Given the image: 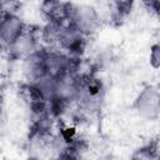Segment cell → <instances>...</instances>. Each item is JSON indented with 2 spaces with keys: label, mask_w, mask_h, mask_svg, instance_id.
Instances as JSON below:
<instances>
[{
  "label": "cell",
  "mask_w": 160,
  "mask_h": 160,
  "mask_svg": "<svg viewBox=\"0 0 160 160\" xmlns=\"http://www.w3.org/2000/svg\"><path fill=\"white\" fill-rule=\"evenodd\" d=\"M82 81L75 72L66 74L54 80L50 104L54 108H65L74 101H78L81 94Z\"/></svg>",
  "instance_id": "1"
},
{
  "label": "cell",
  "mask_w": 160,
  "mask_h": 160,
  "mask_svg": "<svg viewBox=\"0 0 160 160\" xmlns=\"http://www.w3.org/2000/svg\"><path fill=\"white\" fill-rule=\"evenodd\" d=\"M136 114L145 120H158L160 114V95L156 86L146 85L135 98L132 104Z\"/></svg>",
  "instance_id": "3"
},
{
  "label": "cell",
  "mask_w": 160,
  "mask_h": 160,
  "mask_svg": "<svg viewBox=\"0 0 160 160\" xmlns=\"http://www.w3.org/2000/svg\"><path fill=\"white\" fill-rule=\"evenodd\" d=\"M45 75L56 80L66 74L75 72L72 59L60 51H44Z\"/></svg>",
  "instance_id": "4"
},
{
  "label": "cell",
  "mask_w": 160,
  "mask_h": 160,
  "mask_svg": "<svg viewBox=\"0 0 160 160\" xmlns=\"http://www.w3.org/2000/svg\"><path fill=\"white\" fill-rule=\"evenodd\" d=\"M0 110H1V99H0Z\"/></svg>",
  "instance_id": "10"
},
{
  "label": "cell",
  "mask_w": 160,
  "mask_h": 160,
  "mask_svg": "<svg viewBox=\"0 0 160 160\" xmlns=\"http://www.w3.org/2000/svg\"><path fill=\"white\" fill-rule=\"evenodd\" d=\"M144 2L150 10L158 12V10H159V0H144Z\"/></svg>",
  "instance_id": "9"
},
{
  "label": "cell",
  "mask_w": 160,
  "mask_h": 160,
  "mask_svg": "<svg viewBox=\"0 0 160 160\" xmlns=\"http://www.w3.org/2000/svg\"><path fill=\"white\" fill-rule=\"evenodd\" d=\"M24 32L25 24L18 15L6 11L0 16V45H11Z\"/></svg>",
  "instance_id": "5"
},
{
  "label": "cell",
  "mask_w": 160,
  "mask_h": 160,
  "mask_svg": "<svg viewBox=\"0 0 160 160\" xmlns=\"http://www.w3.org/2000/svg\"><path fill=\"white\" fill-rule=\"evenodd\" d=\"M8 48L10 50V54L14 58H22V59H25L28 55H30V54H32L34 51L38 50L36 41H35L34 36L30 32H28L26 30L22 35H20Z\"/></svg>",
  "instance_id": "7"
},
{
  "label": "cell",
  "mask_w": 160,
  "mask_h": 160,
  "mask_svg": "<svg viewBox=\"0 0 160 160\" xmlns=\"http://www.w3.org/2000/svg\"><path fill=\"white\" fill-rule=\"evenodd\" d=\"M150 65L154 69H158L160 65V46L159 44H154L150 50Z\"/></svg>",
  "instance_id": "8"
},
{
  "label": "cell",
  "mask_w": 160,
  "mask_h": 160,
  "mask_svg": "<svg viewBox=\"0 0 160 160\" xmlns=\"http://www.w3.org/2000/svg\"><path fill=\"white\" fill-rule=\"evenodd\" d=\"M24 71L29 82L36 81L38 79L45 76L44 66V51L36 50L24 59Z\"/></svg>",
  "instance_id": "6"
},
{
  "label": "cell",
  "mask_w": 160,
  "mask_h": 160,
  "mask_svg": "<svg viewBox=\"0 0 160 160\" xmlns=\"http://www.w3.org/2000/svg\"><path fill=\"white\" fill-rule=\"evenodd\" d=\"M66 20L84 38L92 35L100 25L99 15L96 10L90 5H76L66 8Z\"/></svg>",
  "instance_id": "2"
}]
</instances>
